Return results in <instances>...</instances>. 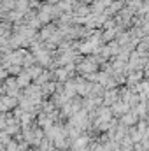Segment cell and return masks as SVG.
Returning <instances> with one entry per match:
<instances>
[{"label": "cell", "mask_w": 149, "mask_h": 151, "mask_svg": "<svg viewBox=\"0 0 149 151\" xmlns=\"http://www.w3.org/2000/svg\"><path fill=\"white\" fill-rule=\"evenodd\" d=\"M9 72L11 74H16V72H19V67H9Z\"/></svg>", "instance_id": "cell-1"}]
</instances>
